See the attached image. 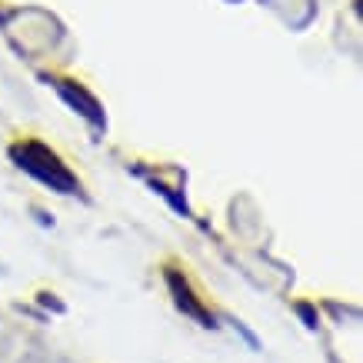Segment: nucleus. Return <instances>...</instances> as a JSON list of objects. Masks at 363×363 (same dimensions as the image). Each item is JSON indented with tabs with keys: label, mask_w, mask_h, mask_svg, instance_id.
Instances as JSON below:
<instances>
[{
	"label": "nucleus",
	"mask_w": 363,
	"mask_h": 363,
	"mask_svg": "<svg viewBox=\"0 0 363 363\" xmlns=\"http://www.w3.org/2000/svg\"><path fill=\"white\" fill-rule=\"evenodd\" d=\"M21 363H70L64 357H54V353H27Z\"/></svg>",
	"instance_id": "4"
},
{
	"label": "nucleus",
	"mask_w": 363,
	"mask_h": 363,
	"mask_svg": "<svg viewBox=\"0 0 363 363\" xmlns=\"http://www.w3.org/2000/svg\"><path fill=\"white\" fill-rule=\"evenodd\" d=\"M11 160L17 164V170H23L27 177H33L37 184H44L54 194L64 197H77L80 194V180L60 157L40 140H17L11 147Z\"/></svg>",
	"instance_id": "1"
},
{
	"label": "nucleus",
	"mask_w": 363,
	"mask_h": 363,
	"mask_svg": "<svg viewBox=\"0 0 363 363\" xmlns=\"http://www.w3.org/2000/svg\"><path fill=\"white\" fill-rule=\"evenodd\" d=\"M164 277H167V286H170V294H174V303L184 310L190 320H197L200 327H217V323H213V313H210V310L203 307V300L194 294V286H190L187 277L180 274L177 267H167Z\"/></svg>",
	"instance_id": "2"
},
{
	"label": "nucleus",
	"mask_w": 363,
	"mask_h": 363,
	"mask_svg": "<svg viewBox=\"0 0 363 363\" xmlns=\"http://www.w3.org/2000/svg\"><path fill=\"white\" fill-rule=\"evenodd\" d=\"M54 87H57V94L74 107V113H80L94 130H104V107L97 104L94 94H87V90L80 87V84H74V80H54Z\"/></svg>",
	"instance_id": "3"
}]
</instances>
